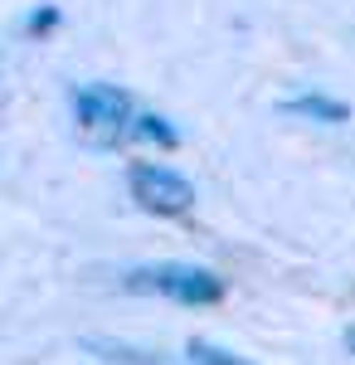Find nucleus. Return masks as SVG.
I'll list each match as a JSON object with an SVG mask.
<instances>
[{
  "label": "nucleus",
  "instance_id": "f257e3e1",
  "mask_svg": "<svg viewBox=\"0 0 355 365\" xmlns=\"http://www.w3.org/2000/svg\"><path fill=\"white\" fill-rule=\"evenodd\" d=\"M122 287L156 292V297L180 302V307H210V302L224 297V278L215 268H200V263H141L122 278Z\"/></svg>",
  "mask_w": 355,
  "mask_h": 365
},
{
  "label": "nucleus",
  "instance_id": "f03ea898",
  "mask_svg": "<svg viewBox=\"0 0 355 365\" xmlns=\"http://www.w3.org/2000/svg\"><path fill=\"white\" fill-rule=\"evenodd\" d=\"M68 103H73V117H78V127H88L98 141H117L122 132H132V98L122 93V88L112 83H83L68 93Z\"/></svg>",
  "mask_w": 355,
  "mask_h": 365
},
{
  "label": "nucleus",
  "instance_id": "7ed1b4c3",
  "mask_svg": "<svg viewBox=\"0 0 355 365\" xmlns=\"http://www.w3.org/2000/svg\"><path fill=\"white\" fill-rule=\"evenodd\" d=\"M127 190H132V200H137L141 210H151V215H185L195 205V185L175 166H161V161H132Z\"/></svg>",
  "mask_w": 355,
  "mask_h": 365
},
{
  "label": "nucleus",
  "instance_id": "20e7f679",
  "mask_svg": "<svg viewBox=\"0 0 355 365\" xmlns=\"http://www.w3.org/2000/svg\"><path fill=\"white\" fill-rule=\"evenodd\" d=\"M282 108H287V113H297V117H317V122H331V127L351 117V113H346V103H336V98H321V93H302V98H287Z\"/></svg>",
  "mask_w": 355,
  "mask_h": 365
},
{
  "label": "nucleus",
  "instance_id": "39448f33",
  "mask_svg": "<svg viewBox=\"0 0 355 365\" xmlns=\"http://www.w3.org/2000/svg\"><path fill=\"white\" fill-rule=\"evenodd\" d=\"M132 137L161 141V146H175V141H180V132H175V127H170L161 113H137V122H132Z\"/></svg>",
  "mask_w": 355,
  "mask_h": 365
},
{
  "label": "nucleus",
  "instance_id": "423d86ee",
  "mask_svg": "<svg viewBox=\"0 0 355 365\" xmlns=\"http://www.w3.org/2000/svg\"><path fill=\"white\" fill-rule=\"evenodd\" d=\"M185 356L195 365H253V361H244V356H234V351H224V346H215V341H205V336H195L185 346Z\"/></svg>",
  "mask_w": 355,
  "mask_h": 365
},
{
  "label": "nucleus",
  "instance_id": "0eeeda50",
  "mask_svg": "<svg viewBox=\"0 0 355 365\" xmlns=\"http://www.w3.org/2000/svg\"><path fill=\"white\" fill-rule=\"evenodd\" d=\"M88 351H98L103 361H122V365H161V356H146V351L117 346V341H88Z\"/></svg>",
  "mask_w": 355,
  "mask_h": 365
},
{
  "label": "nucleus",
  "instance_id": "6e6552de",
  "mask_svg": "<svg viewBox=\"0 0 355 365\" xmlns=\"http://www.w3.org/2000/svg\"><path fill=\"white\" fill-rule=\"evenodd\" d=\"M54 20H58L54 10H39V15H29V29H49Z\"/></svg>",
  "mask_w": 355,
  "mask_h": 365
},
{
  "label": "nucleus",
  "instance_id": "1a4fd4ad",
  "mask_svg": "<svg viewBox=\"0 0 355 365\" xmlns=\"http://www.w3.org/2000/svg\"><path fill=\"white\" fill-rule=\"evenodd\" d=\"M351 346H355V331H351Z\"/></svg>",
  "mask_w": 355,
  "mask_h": 365
}]
</instances>
